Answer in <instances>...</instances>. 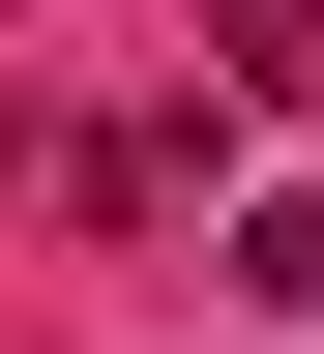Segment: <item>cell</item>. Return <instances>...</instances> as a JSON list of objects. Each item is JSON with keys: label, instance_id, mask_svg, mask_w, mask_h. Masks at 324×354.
I'll return each instance as SVG.
<instances>
[{"label": "cell", "instance_id": "2", "mask_svg": "<svg viewBox=\"0 0 324 354\" xmlns=\"http://www.w3.org/2000/svg\"><path fill=\"white\" fill-rule=\"evenodd\" d=\"M207 59L236 88H324V0H207Z\"/></svg>", "mask_w": 324, "mask_h": 354}, {"label": "cell", "instance_id": "1", "mask_svg": "<svg viewBox=\"0 0 324 354\" xmlns=\"http://www.w3.org/2000/svg\"><path fill=\"white\" fill-rule=\"evenodd\" d=\"M207 295H236V325H324V177H265L236 236H207Z\"/></svg>", "mask_w": 324, "mask_h": 354}]
</instances>
